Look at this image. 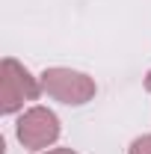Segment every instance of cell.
I'll return each mask as SVG.
<instances>
[{
  "label": "cell",
  "instance_id": "6da1fadb",
  "mask_svg": "<svg viewBox=\"0 0 151 154\" xmlns=\"http://www.w3.org/2000/svg\"><path fill=\"white\" fill-rule=\"evenodd\" d=\"M57 119L54 113H48V110H33V113H27L21 119L18 125V136L21 142H27L30 148H42L45 142H51L54 136H57Z\"/></svg>",
  "mask_w": 151,
  "mask_h": 154
},
{
  "label": "cell",
  "instance_id": "3957f363",
  "mask_svg": "<svg viewBox=\"0 0 151 154\" xmlns=\"http://www.w3.org/2000/svg\"><path fill=\"white\" fill-rule=\"evenodd\" d=\"M3 71H6V77H3V110L12 113L21 101H24V95L27 98L36 95V83L30 80L27 71H18V65H15L12 59H6Z\"/></svg>",
  "mask_w": 151,
  "mask_h": 154
},
{
  "label": "cell",
  "instance_id": "8992f818",
  "mask_svg": "<svg viewBox=\"0 0 151 154\" xmlns=\"http://www.w3.org/2000/svg\"><path fill=\"white\" fill-rule=\"evenodd\" d=\"M148 89H151V77H148Z\"/></svg>",
  "mask_w": 151,
  "mask_h": 154
},
{
  "label": "cell",
  "instance_id": "277c9868",
  "mask_svg": "<svg viewBox=\"0 0 151 154\" xmlns=\"http://www.w3.org/2000/svg\"><path fill=\"white\" fill-rule=\"evenodd\" d=\"M131 154H151V136H142V139H136L133 142Z\"/></svg>",
  "mask_w": 151,
  "mask_h": 154
},
{
  "label": "cell",
  "instance_id": "7a4b0ae2",
  "mask_svg": "<svg viewBox=\"0 0 151 154\" xmlns=\"http://www.w3.org/2000/svg\"><path fill=\"white\" fill-rule=\"evenodd\" d=\"M45 86L54 95L65 98L68 104H83L92 95V83L83 74H68V71H48L45 74Z\"/></svg>",
  "mask_w": 151,
  "mask_h": 154
},
{
  "label": "cell",
  "instance_id": "5b68a950",
  "mask_svg": "<svg viewBox=\"0 0 151 154\" xmlns=\"http://www.w3.org/2000/svg\"><path fill=\"white\" fill-rule=\"evenodd\" d=\"M51 154H71V151H51Z\"/></svg>",
  "mask_w": 151,
  "mask_h": 154
}]
</instances>
